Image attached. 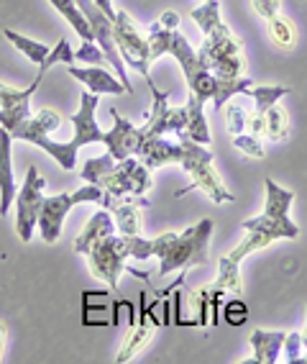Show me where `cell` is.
<instances>
[{
  "mask_svg": "<svg viewBox=\"0 0 307 364\" xmlns=\"http://www.w3.org/2000/svg\"><path fill=\"white\" fill-rule=\"evenodd\" d=\"M179 136H182V159H179V164H182L184 172H190L192 175V185L190 188L179 190L177 198L187 196L190 190H203L205 196L216 203V205L218 203L233 200V196H230L228 188L223 185V180L218 177L216 167H213V162H216L213 151L205 149V144L192 141L187 134H179Z\"/></svg>",
  "mask_w": 307,
  "mask_h": 364,
  "instance_id": "obj_1",
  "label": "cell"
},
{
  "mask_svg": "<svg viewBox=\"0 0 307 364\" xmlns=\"http://www.w3.org/2000/svg\"><path fill=\"white\" fill-rule=\"evenodd\" d=\"M213 234V221L203 218L190 226L184 234H174V239L159 254V274H172L174 269L208 264V241Z\"/></svg>",
  "mask_w": 307,
  "mask_h": 364,
  "instance_id": "obj_2",
  "label": "cell"
},
{
  "mask_svg": "<svg viewBox=\"0 0 307 364\" xmlns=\"http://www.w3.org/2000/svg\"><path fill=\"white\" fill-rule=\"evenodd\" d=\"M62 124V118H59L57 111H49V108H41L36 116H31L28 121L18 126V129L11 134L13 141H28L33 146H41L46 154H52L54 159L59 162V167L65 169V172H72L77 167V146L72 141L67 144H59V141H52V131L59 129Z\"/></svg>",
  "mask_w": 307,
  "mask_h": 364,
  "instance_id": "obj_3",
  "label": "cell"
},
{
  "mask_svg": "<svg viewBox=\"0 0 307 364\" xmlns=\"http://www.w3.org/2000/svg\"><path fill=\"white\" fill-rule=\"evenodd\" d=\"M267 205H264V213L243 221L241 226L246 231H264V234L274 236V239H297L300 236V228L297 223L289 218V208L294 203L292 190L279 188L274 180H267Z\"/></svg>",
  "mask_w": 307,
  "mask_h": 364,
  "instance_id": "obj_4",
  "label": "cell"
},
{
  "mask_svg": "<svg viewBox=\"0 0 307 364\" xmlns=\"http://www.w3.org/2000/svg\"><path fill=\"white\" fill-rule=\"evenodd\" d=\"M197 54L205 62V67L218 77H243V70H246L243 44L238 36L230 33L225 23H221L216 31L205 36Z\"/></svg>",
  "mask_w": 307,
  "mask_h": 364,
  "instance_id": "obj_5",
  "label": "cell"
},
{
  "mask_svg": "<svg viewBox=\"0 0 307 364\" xmlns=\"http://www.w3.org/2000/svg\"><path fill=\"white\" fill-rule=\"evenodd\" d=\"M103 196H105V190L100 188V185H90V182H87V188H79V190H74V193H59V196L44 198L41 210H39V223H36V228L41 231V239H44L46 244L59 241L65 215L69 213L77 203H98V200H103Z\"/></svg>",
  "mask_w": 307,
  "mask_h": 364,
  "instance_id": "obj_6",
  "label": "cell"
},
{
  "mask_svg": "<svg viewBox=\"0 0 307 364\" xmlns=\"http://www.w3.org/2000/svg\"><path fill=\"white\" fill-rule=\"evenodd\" d=\"M100 188L105 190V208L113 203V198L121 196H146L154 188L151 180V169L146 167L136 156H125L116 167L100 180Z\"/></svg>",
  "mask_w": 307,
  "mask_h": 364,
  "instance_id": "obj_7",
  "label": "cell"
},
{
  "mask_svg": "<svg viewBox=\"0 0 307 364\" xmlns=\"http://www.w3.org/2000/svg\"><path fill=\"white\" fill-rule=\"evenodd\" d=\"M74 3H77V8L87 18V23H90V28H92V36H95V44L103 49L108 65L116 70L118 80L123 82L125 92H133V85H131V80H128V72H125V62H123V57H121V52H118L116 36H113V18L105 14L95 0H74Z\"/></svg>",
  "mask_w": 307,
  "mask_h": 364,
  "instance_id": "obj_8",
  "label": "cell"
},
{
  "mask_svg": "<svg viewBox=\"0 0 307 364\" xmlns=\"http://www.w3.org/2000/svg\"><path fill=\"white\" fill-rule=\"evenodd\" d=\"M113 36H116V46L121 57H123L125 67H133L138 75H144L146 82H154L149 75L151 65V46L149 39H144L141 33L133 26L131 16L125 11H116V18H113Z\"/></svg>",
  "mask_w": 307,
  "mask_h": 364,
  "instance_id": "obj_9",
  "label": "cell"
},
{
  "mask_svg": "<svg viewBox=\"0 0 307 364\" xmlns=\"http://www.w3.org/2000/svg\"><path fill=\"white\" fill-rule=\"evenodd\" d=\"M85 257H87V262H90V272L95 274L98 280H103L111 290H116L121 274L125 272V259H128V247H125L123 234L105 236V239L98 241Z\"/></svg>",
  "mask_w": 307,
  "mask_h": 364,
  "instance_id": "obj_10",
  "label": "cell"
},
{
  "mask_svg": "<svg viewBox=\"0 0 307 364\" xmlns=\"http://www.w3.org/2000/svg\"><path fill=\"white\" fill-rule=\"evenodd\" d=\"M44 188H46L44 177L39 175V169L31 167L26 172L23 188H21L18 196H16V228H18L21 241H26V244L31 241L33 228L39 223V210H41V203H44L41 190Z\"/></svg>",
  "mask_w": 307,
  "mask_h": 364,
  "instance_id": "obj_11",
  "label": "cell"
},
{
  "mask_svg": "<svg viewBox=\"0 0 307 364\" xmlns=\"http://www.w3.org/2000/svg\"><path fill=\"white\" fill-rule=\"evenodd\" d=\"M46 75H39L36 72V80L28 85L26 90H16L11 85L0 82V126L13 134L23 121L31 118V95L36 92L41 82H44Z\"/></svg>",
  "mask_w": 307,
  "mask_h": 364,
  "instance_id": "obj_12",
  "label": "cell"
},
{
  "mask_svg": "<svg viewBox=\"0 0 307 364\" xmlns=\"http://www.w3.org/2000/svg\"><path fill=\"white\" fill-rule=\"evenodd\" d=\"M113 116V131H105V146H108V154H113L116 162L125 159V156H133L141 146V126H133L131 121H125L116 108H111Z\"/></svg>",
  "mask_w": 307,
  "mask_h": 364,
  "instance_id": "obj_13",
  "label": "cell"
},
{
  "mask_svg": "<svg viewBox=\"0 0 307 364\" xmlns=\"http://www.w3.org/2000/svg\"><path fill=\"white\" fill-rule=\"evenodd\" d=\"M95 111H98V95L90 90L82 92L79 98V111L72 116V126H74V146H87V144H100L105 141V131L100 129L98 118H95Z\"/></svg>",
  "mask_w": 307,
  "mask_h": 364,
  "instance_id": "obj_14",
  "label": "cell"
},
{
  "mask_svg": "<svg viewBox=\"0 0 307 364\" xmlns=\"http://www.w3.org/2000/svg\"><path fill=\"white\" fill-rule=\"evenodd\" d=\"M154 328H157V318H154V303L149 306V293H141V318H138V326L128 331V336L123 338L121 344V351H118L116 362L125 364L136 357L138 351L144 349L154 338Z\"/></svg>",
  "mask_w": 307,
  "mask_h": 364,
  "instance_id": "obj_15",
  "label": "cell"
},
{
  "mask_svg": "<svg viewBox=\"0 0 307 364\" xmlns=\"http://www.w3.org/2000/svg\"><path fill=\"white\" fill-rule=\"evenodd\" d=\"M136 156L149 169H159L169 162L179 164V159H182V136L164 134V136H157V139H146V141H141V146H138Z\"/></svg>",
  "mask_w": 307,
  "mask_h": 364,
  "instance_id": "obj_16",
  "label": "cell"
},
{
  "mask_svg": "<svg viewBox=\"0 0 307 364\" xmlns=\"http://www.w3.org/2000/svg\"><path fill=\"white\" fill-rule=\"evenodd\" d=\"M69 70V75H72L77 82H82L90 92H95V95H123L125 87L123 82L118 80V75H113V72L103 70V67L98 65H90V67H67Z\"/></svg>",
  "mask_w": 307,
  "mask_h": 364,
  "instance_id": "obj_17",
  "label": "cell"
},
{
  "mask_svg": "<svg viewBox=\"0 0 307 364\" xmlns=\"http://www.w3.org/2000/svg\"><path fill=\"white\" fill-rule=\"evenodd\" d=\"M11 134L0 126V215H8L11 203L18 196L13 180V164H11Z\"/></svg>",
  "mask_w": 307,
  "mask_h": 364,
  "instance_id": "obj_18",
  "label": "cell"
},
{
  "mask_svg": "<svg viewBox=\"0 0 307 364\" xmlns=\"http://www.w3.org/2000/svg\"><path fill=\"white\" fill-rule=\"evenodd\" d=\"M284 331H262L256 328L251 333V346H254V357L246 359V364H274L279 359V351L284 346Z\"/></svg>",
  "mask_w": 307,
  "mask_h": 364,
  "instance_id": "obj_19",
  "label": "cell"
},
{
  "mask_svg": "<svg viewBox=\"0 0 307 364\" xmlns=\"http://www.w3.org/2000/svg\"><path fill=\"white\" fill-rule=\"evenodd\" d=\"M113 228H116V226H113V215L108 213V210H98V213L87 221L85 231L74 239V252L87 254L92 247H95V244H98V241H103L105 236H111Z\"/></svg>",
  "mask_w": 307,
  "mask_h": 364,
  "instance_id": "obj_20",
  "label": "cell"
},
{
  "mask_svg": "<svg viewBox=\"0 0 307 364\" xmlns=\"http://www.w3.org/2000/svg\"><path fill=\"white\" fill-rule=\"evenodd\" d=\"M111 215L116 218V228L123 236L141 234V208L138 205H128V203H118V205H108Z\"/></svg>",
  "mask_w": 307,
  "mask_h": 364,
  "instance_id": "obj_21",
  "label": "cell"
},
{
  "mask_svg": "<svg viewBox=\"0 0 307 364\" xmlns=\"http://www.w3.org/2000/svg\"><path fill=\"white\" fill-rule=\"evenodd\" d=\"M54 8H57L59 14L65 16L67 18V23L77 31V36L82 41H95V36H92V28H90V23H87V18L82 16V11L77 8V3L74 0H49Z\"/></svg>",
  "mask_w": 307,
  "mask_h": 364,
  "instance_id": "obj_22",
  "label": "cell"
},
{
  "mask_svg": "<svg viewBox=\"0 0 307 364\" xmlns=\"http://www.w3.org/2000/svg\"><path fill=\"white\" fill-rule=\"evenodd\" d=\"M213 287L225 290V293L241 295L243 285H241V274H238V262H233L230 257H223V259L218 262V280L213 282Z\"/></svg>",
  "mask_w": 307,
  "mask_h": 364,
  "instance_id": "obj_23",
  "label": "cell"
},
{
  "mask_svg": "<svg viewBox=\"0 0 307 364\" xmlns=\"http://www.w3.org/2000/svg\"><path fill=\"white\" fill-rule=\"evenodd\" d=\"M264 124H267V134L272 141H284L289 136V116L281 105H272L267 113H264Z\"/></svg>",
  "mask_w": 307,
  "mask_h": 364,
  "instance_id": "obj_24",
  "label": "cell"
},
{
  "mask_svg": "<svg viewBox=\"0 0 307 364\" xmlns=\"http://www.w3.org/2000/svg\"><path fill=\"white\" fill-rule=\"evenodd\" d=\"M251 85H254V80H249V77H218L213 103H216V108H223L235 92H243V95H246V90H249Z\"/></svg>",
  "mask_w": 307,
  "mask_h": 364,
  "instance_id": "obj_25",
  "label": "cell"
},
{
  "mask_svg": "<svg viewBox=\"0 0 307 364\" xmlns=\"http://www.w3.org/2000/svg\"><path fill=\"white\" fill-rule=\"evenodd\" d=\"M6 39L11 41V44L18 49L21 54H26L28 59H31L33 65H41L46 59V54L52 52L46 44H39V41H33V39H28V36H21V33H16V31H11V28H6Z\"/></svg>",
  "mask_w": 307,
  "mask_h": 364,
  "instance_id": "obj_26",
  "label": "cell"
},
{
  "mask_svg": "<svg viewBox=\"0 0 307 364\" xmlns=\"http://www.w3.org/2000/svg\"><path fill=\"white\" fill-rule=\"evenodd\" d=\"M274 236H269V234H264V231H246V236H243V241L238 244V247L233 249V252L228 254L230 259L233 262H238L241 264L246 257H249L251 252H259V249H267L269 244H274Z\"/></svg>",
  "mask_w": 307,
  "mask_h": 364,
  "instance_id": "obj_27",
  "label": "cell"
},
{
  "mask_svg": "<svg viewBox=\"0 0 307 364\" xmlns=\"http://www.w3.org/2000/svg\"><path fill=\"white\" fill-rule=\"evenodd\" d=\"M267 28H269V39H272V44L277 46V49H292L294 46V28H292V21L281 18L279 14L272 16V18L267 21Z\"/></svg>",
  "mask_w": 307,
  "mask_h": 364,
  "instance_id": "obj_28",
  "label": "cell"
},
{
  "mask_svg": "<svg viewBox=\"0 0 307 364\" xmlns=\"http://www.w3.org/2000/svg\"><path fill=\"white\" fill-rule=\"evenodd\" d=\"M289 92L292 90H289V87H281V85H256V87L246 90V95H251V98L256 100V111L264 116L281 95H289Z\"/></svg>",
  "mask_w": 307,
  "mask_h": 364,
  "instance_id": "obj_29",
  "label": "cell"
},
{
  "mask_svg": "<svg viewBox=\"0 0 307 364\" xmlns=\"http://www.w3.org/2000/svg\"><path fill=\"white\" fill-rule=\"evenodd\" d=\"M192 21L200 26V31H203L205 36L213 33L223 23L221 21V3H218V0H205V6H200V8L192 11Z\"/></svg>",
  "mask_w": 307,
  "mask_h": 364,
  "instance_id": "obj_30",
  "label": "cell"
},
{
  "mask_svg": "<svg viewBox=\"0 0 307 364\" xmlns=\"http://www.w3.org/2000/svg\"><path fill=\"white\" fill-rule=\"evenodd\" d=\"M116 167V159H113V154H103V156H92V159H87L85 167H82V180L90 182V185H100V180H103L111 169Z\"/></svg>",
  "mask_w": 307,
  "mask_h": 364,
  "instance_id": "obj_31",
  "label": "cell"
},
{
  "mask_svg": "<svg viewBox=\"0 0 307 364\" xmlns=\"http://www.w3.org/2000/svg\"><path fill=\"white\" fill-rule=\"evenodd\" d=\"M59 62H62V65H74V52H72V46H69V41L67 39H59L57 46L46 54V59L39 65V75H46L49 67L59 65Z\"/></svg>",
  "mask_w": 307,
  "mask_h": 364,
  "instance_id": "obj_32",
  "label": "cell"
},
{
  "mask_svg": "<svg viewBox=\"0 0 307 364\" xmlns=\"http://www.w3.org/2000/svg\"><path fill=\"white\" fill-rule=\"evenodd\" d=\"M125 247H128V257L133 259H149L154 257V239H141V234L133 236H123Z\"/></svg>",
  "mask_w": 307,
  "mask_h": 364,
  "instance_id": "obj_33",
  "label": "cell"
},
{
  "mask_svg": "<svg viewBox=\"0 0 307 364\" xmlns=\"http://www.w3.org/2000/svg\"><path fill=\"white\" fill-rule=\"evenodd\" d=\"M233 146L241 151V154L254 156V159H262V156H264L262 141H259V136H254V134H235V136H233Z\"/></svg>",
  "mask_w": 307,
  "mask_h": 364,
  "instance_id": "obj_34",
  "label": "cell"
},
{
  "mask_svg": "<svg viewBox=\"0 0 307 364\" xmlns=\"http://www.w3.org/2000/svg\"><path fill=\"white\" fill-rule=\"evenodd\" d=\"M74 62H85V65H105L108 59H105L103 49H100L95 41H85V44L79 46L77 52H74Z\"/></svg>",
  "mask_w": 307,
  "mask_h": 364,
  "instance_id": "obj_35",
  "label": "cell"
},
{
  "mask_svg": "<svg viewBox=\"0 0 307 364\" xmlns=\"http://www.w3.org/2000/svg\"><path fill=\"white\" fill-rule=\"evenodd\" d=\"M246 124H249V116H246V111H243L241 105H228V108H225V126H228L230 136L243 134Z\"/></svg>",
  "mask_w": 307,
  "mask_h": 364,
  "instance_id": "obj_36",
  "label": "cell"
},
{
  "mask_svg": "<svg viewBox=\"0 0 307 364\" xmlns=\"http://www.w3.org/2000/svg\"><path fill=\"white\" fill-rule=\"evenodd\" d=\"M223 313H225V321H228L230 326H241L249 318V308H246L243 300H230V303H225Z\"/></svg>",
  "mask_w": 307,
  "mask_h": 364,
  "instance_id": "obj_37",
  "label": "cell"
},
{
  "mask_svg": "<svg viewBox=\"0 0 307 364\" xmlns=\"http://www.w3.org/2000/svg\"><path fill=\"white\" fill-rule=\"evenodd\" d=\"M281 351H284L287 364H300V357H302V336L300 333H287Z\"/></svg>",
  "mask_w": 307,
  "mask_h": 364,
  "instance_id": "obj_38",
  "label": "cell"
},
{
  "mask_svg": "<svg viewBox=\"0 0 307 364\" xmlns=\"http://www.w3.org/2000/svg\"><path fill=\"white\" fill-rule=\"evenodd\" d=\"M254 3V11L262 18H272V16H277L279 14V8H281V0H251Z\"/></svg>",
  "mask_w": 307,
  "mask_h": 364,
  "instance_id": "obj_39",
  "label": "cell"
},
{
  "mask_svg": "<svg viewBox=\"0 0 307 364\" xmlns=\"http://www.w3.org/2000/svg\"><path fill=\"white\" fill-rule=\"evenodd\" d=\"M246 129H249V134H254V136L262 139L264 131H267V124H264V116L259 111H254L249 116V124H246Z\"/></svg>",
  "mask_w": 307,
  "mask_h": 364,
  "instance_id": "obj_40",
  "label": "cell"
},
{
  "mask_svg": "<svg viewBox=\"0 0 307 364\" xmlns=\"http://www.w3.org/2000/svg\"><path fill=\"white\" fill-rule=\"evenodd\" d=\"M159 23H162L164 28H169V31H174V28L179 26V16H177L174 11H164L162 18H159Z\"/></svg>",
  "mask_w": 307,
  "mask_h": 364,
  "instance_id": "obj_41",
  "label": "cell"
},
{
  "mask_svg": "<svg viewBox=\"0 0 307 364\" xmlns=\"http://www.w3.org/2000/svg\"><path fill=\"white\" fill-rule=\"evenodd\" d=\"M95 3H98V6L103 8V11L108 16H111V18H116V11H113V3H111V0H95Z\"/></svg>",
  "mask_w": 307,
  "mask_h": 364,
  "instance_id": "obj_42",
  "label": "cell"
},
{
  "mask_svg": "<svg viewBox=\"0 0 307 364\" xmlns=\"http://www.w3.org/2000/svg\"><path fill=\"white\" fill-rule=\"evenodd\" d=\"M305 308H307V306H305ZM300 336H302V349L307 351V316H305V328H302V333H300Z\"/></svg>",
  "mask_w": 307,
  "mask_h": 364,
  "instance_id": "obj_43",
  "label": "cell"
},
{
  "mask_svg": "<svg viewBox=\"0 0 307 364\" xmlns=\"http://www.w3.org/2000/svg\"><path fill=\"white\" fill-rule=\"evenodd\" d=\"M3 341H6V323L0 321V351H3Z\"/></svg>",
  "mask_w": 307,
  "mask_h": 364,
  "instance_id": "obj_44",
  "label": "cell"
}]
</instances>
